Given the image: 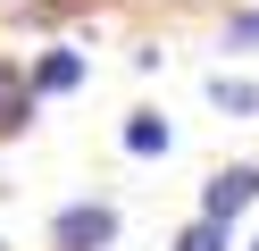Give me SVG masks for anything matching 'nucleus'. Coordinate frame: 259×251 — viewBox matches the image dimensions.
I'll return each instance as SVG.
<instances>
[{
  "instance_id": "nucleus-1",
  "label": "nucleus",
  "mask_w": 259,
  "mask_h": 251,
  "mask_svg": "<svg viewBox=\"0 0 259 251\" xmlns=\"http://www.w3.org/2000/svg\"><path fill=\"white\" fill-rule=\"evenodd\" d=\"M109 234H117V209H109V201H75V209H59L51 243H59V251H101Z\"/></svg>"
},
{
  "instance_id": "nucleus-2",
  "label": "nucleus",
  "mask_w": 259,
  "mask_h": 251,
  "mask_svg": "<svg viewBox=\"0 0 259 251\" xmlns=\"http://www.w3.org/2000/svg\"><path fill=\"white\" fill-rule=\"evenodd\" d=\"M251 201H259V167H226V176H209V193H201V218H226V226H234Z\"/></svg>"
},
{
  "instance_id": "nucleus-3",
  "label": "nucleus",
  "mask_w": 259,
  "mask_h": 251,
  "mask_svg": "<svg viewBox=\"0 0 259 251\" xmlns=\"http://www.w3.org/2000/svg\"><path fill=\"white\" fill-rule=\"evenodd\" d=\"M25 109H34V84H25V67H17V59H0V134H17V126H25Z\"/></svg>"
},
{
  "instance_id": "nucleus-4",
  "label": "nucleus",
  "mask_w": 259,
  "mask_h": 251,
  "mask_svg": "<svg viewBox=\"0 0 259 251\" xmlns=\"http://www.w3.org/2000/svg\"><path fill=\"white\" fill-rule=\"evenodd\" d=\"M67 84H84V59H75V50H51V59L34 67V92H67Z\"/></svg>"
},
{
  "instance_id": "nucleus-5",
  "label": "nucleus",
  "mask_w": 259,
  "mask_h": 251,
  "mask_svg": "<svg viewBox=\"0 0 259 251\" xmlns=\"http://www.w3.org/2000/svg\"><path fill=\"white\" fill-rule=\"evenodd\" d=\"M209 100H218V109H234V117H251V109H259V92H251L242 76H218V84H209Z\"/></svg>"
},
{
  "instance_id": "nucleus-6",
  "label": "nucleus",
  "mask_w": 259,
  "mask_h": 251,
  "mask_svg": "<svg viewBox=\"0 0 259 251\" xmlns=\"http://www.w3.org/2000/svg\"><path fill=\"white\" fill-rule=\"evenodd\" d=\"M125 151H142V159L167 151V117H134V126H125Z\"/></svg>"
},
{
  "instance_id": "nucleus-7",
  "label": "nucleus",
  "mask_w": 259,
  "mask_h": 251,
  "mask_svg": "<svg viewBox=\"0 0 259 251\" xmlns=\"http://www.w3.org/2000/svg\"><path fill=\"white\" fill-rule=\"evenodd\" d=\"M176 251H226V218H201V226H184V243Z\"/></svg>"
},
{
  "instance_id": "nucleus-8",
  "label": "nucleus",
  "mask_w": 259,
  "mask_h": 251,
  "mask_svg": "<svg viewBox=\"0 0 259 251\" xmlns=\"http://www.w3.org/2000/svg\"><path fill=\"white\" fill-rule=\"evenodd\" d=\"M234 42H259V9H251V17H234Z\"/></svg>"
}]
</instances>
